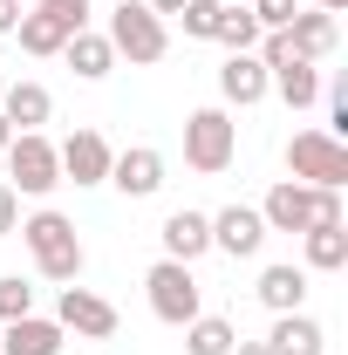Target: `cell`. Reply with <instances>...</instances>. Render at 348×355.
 <instances>
[{
    "label": "cell",
    "instance_id": "cell-1",
    "mask_svg": "<svg viewBox=\"0 0 348 355\" xmlns=\"http://www.w3.org/2000/svg\"><path fill=\"white\" fill-rule=\"evenodd\" d=\"M21 239H28V253H35V273L42 280H82V239H76V219H62L55 205H42V212H28V219L14 225Z\"/></svg>",
    "mask_w": 348,
    "mask_h": 355
},
{
    "label": "cell",
    "instance_id": "cell-2",
    "mask_svg": "<svg viewBox=\"0 0 348 355\" xmlns=\"http://www.w3.org/2000/svg\"><path fill=\"white\" fill-rule=\"evenodd\" d=\"M266 232H307V225H342V191H321V184H294L280 178L260 198Z\"/></svg>",
    "mask_w": 348,
    "mask_h": 355
},
{
    "label": "cell",
    "instance_id": "cell-3",
    "mask_svg": "<svg viewBox=\"0 0 348 355\" xmlns=\"http://www.w3.org/2000/svg\"><path fill=\"white\" fill-rule=\"evenodd\" d=\"M287 171H294V184L342 191V184H348V144L328 137V130H294V137H287Z\"/></svg>",
    "mask_w": 348,
    "mask_h": 355
},
{
    "label": "cell",
    "instance_id": "cell-4",
    "mask_svg": "<svg viewBox=\"0 0 348 355\" xmlns=\"http://www.w3.org/2000/svg\"><path fill=\"white\" fill-rule=\"evenodd\" d=\"M110 48H116V62H137V69H150V62H164V48H171V35H164V21L143 7V0H123L116 14H110Z\"/></svg>",
    "mask_w": 348,
    "mask_h": 355
},
{
    "label": "cell",
    "instance_id": "cell-5",
    "mask_svg": "<svg viewBox=\"0 0 348 355\" xmlns=\"http://www.w3.org/2000/svg\"><path fill=\"white\" fill-rule=\"evenodd\" d=\"M143 294H150V314H157V321H171V328H184V321H198V314H205L198 273H191L184 260H157L150 273H143Z\"/></svg>",
    "mask_w": 348,
    "mask_h": 355
},
{
    "label": "cell",
    "instance_id": "cell-6",
    "mask_svg": "<svg viewBox=\"0 0 348 355\" xmlns=\"http://www.w3.org/2000/svg\"><path fill=\"white\" fill-rule=\"evenodd\" d=\"M232 150H239V123H232L225 110H191V116H184V164H191V171L218 178L232 164Z\"/></svg>",
    "mask_w": 348,
    "mask_h": 355
},
{
    "label": "cell",
    "instance_id": "cell-7",
    "mask_svg": "<svg viewBox=\"0 0 348 355\" xmlns=\"http://www.w3.org/2000/svg\"><path fill=\"white\" fill-rule=\"evenodd\" d=\"M0 157H7L14 191H28V198H48V191L62 184V157H55V144H48L42 130H14V144H7Z\"/></svg>",
    "mask_w": 348,
    "mask_h": 355
},
{
    "label": "cell",
    "instance_id": "cell-8",
    "mask_svg": "<svg viewBox=\"0 0 348 355\" xmlns=\"http://www.w3.org/2000/svg\"><path fill=\"white\" fill-rule=\"evenodd\" d=\"M55 321H62V335H82V342H110L116 335V308L103 301V294H89V287H62V301H55Z\"/></svg>",
    "mask_w": 348,
    "mask_h": 355
},
{
    "label": "cell",
    "instance_id": "cell-9",
    "mask_svg": "<svg viewBox=\"0 0 348 355\" xmlns=\"http://www.w3.org/2000/svg\"><path fill=\"white\" fill-rule=\"evenodd\" d=\"M212 246L225 260H260V246H266L260 205H225V212H212Z\"/></svg>",
    "mask_w": 348,
    "mask_h": 355
},
{
    "label": "cell",
    "instance_id": "cell-10",
    "mask_svg": "<svg viewBox=\"0 0 348 355\" xmlns=\"http://www.w3.org/2000/svg\"><path fill=\"white\" fill-rule=\"evenodd\" d=\"M55 157H62V184H110V137L103 130H76L69 144H55Z\"/></svg>",
    "mask_w": 348,
    "mask_h": 355
},
{
    "label": "cell",
    "instance_id": "cell-11",
    "mask_svg": "<svg viewBox=\"0 0 348 355\" xmlns=\"http://www.w3.org/2000/svg\"><path fill=\"white\" fill-rule=\"evenodd\" d=\"M110 184H116L123 198H157V191H164V150H150V144L116 150V157H110Z\"/></svg>",
    "mask_w": 348,
    "mask_h": 355
},
{
    "label": "cell",
    "instance_id": "cell-12",
    "mask_svg": "<svg viewBox=\"0 0 348 355\" xmlns=\"http://www.w3.org/2000/svg\"><path fill=\"white\" fill-rule=\"evenodd\" d=\"M218 96L232 103V110H253V103H266L273 96V83H266V62L246 48V55H225V69H218Z\"/></svg>",
    "mask_w": 348,
    "mask_h": 355
},
{
    "label": "cell",
    "instance_id": "cell-13",
    "mask_svg": "<svg viewBox=\"0 0 348 355\" xmlns=\"http://www.w3.org/2000/svg\"><path fill=\"white\" fill-rule=\"evenodd\" d=\"M157 239H164V260H205V253H212V212H191V205H184V212H171V219L157 225Z\"/></svg>",
    "mask_w": 348,
    "mask_h": 355
},
{
    "label": "cell",
    "instance_id": "cell-14",
    "mask_svg": "<svg viewBox=\"0 0 348 355\" xmlns=\"http://www.w3.org/2000/svg\"><path fill=\"white\" fill-rule=\"evenodd\" d=\"M342 42V21L328 14V7H301L294 21H287V48L301 55V62H321V55H335Z\"/></svg>",
    "mask_w": 348,
    "mask_h": 355
},
{
    "label": "cell",
    "instance_id": "cell-15",
    "mask_svg": "<svg viewBox=\"0 0 348 355\" xmlns=\"http://www.w3.org/2000/svg\"><path fill=\"white\" fill-rule=\"evenodd\" d=\"M0 355H62V321H55V314L0 321Z\"/></svg>",
    "mask_w": 348,
    "mask_h": 355
},
{
    "label": "cell",
    "instance_id": "cell-16",
    "mask_svg": "<svg viewBox=\"0 0 348 355\" xmlns=\"http://www.w3.org/2000/svg\"><path fill=\"white\" fill-rule=\"evenodd\" d=\"M266 349H273V355H321V349H328V335H321V321H314L307 308H294V314H273Z\"/></svg>",
    "mask_w": 348,
    "mask_h": 355
},
{
    "label": "cell",
    "instance_id": "cell-17",
    "mask_svg": "<svg viewBox=\"0 0 348 355\" xmlns=\"http://www.w3.org/2000/svg\"><path fill=\"white\" fill-rule=\"evenodd\" d=\"M301 266L307 273H342L348 266V219L342 225H307L301 232Z\"/></svg>",
    "mask_w": 348,
    "mask_h": 355
},
{
    "label": "cell",
    "instance_id": "cell-18",
    "mask_svg": "<svg viewBox=\"0 0 348 355\" xmlns=\"http://www.w3.org/2000/svg\"><path fill=\"white\" fill-rule=\"evenodd\" d=\"M253 294H260V301H266L273 314H294V308L307 301V266H294V260L260 266V287H253Z\"/></svg>",
    "mask_w": 348,
    "mask_h": 355
},
{
    "label": "cell",
    "instance_id": "cell-19",
    "mask_svg": "<svg viewBox=\"0 0 348 355\" xmlns=\"http://www.w3.org/2000/svg\"><path fill=\"white\" fill-rule=\"evenodd\" d=\"M0 116H7L14 130H42L48 116H55V96H48L42 83H14L7 96H0Z\"/></svg>",
    "mask_w": 348,
    "mask_h": 355
},
{
    "label": "cell",
    "instance_id": "cell-20",
    "mask_svg": "<svg viewBox=\"0 0 348 355\" xmlns=\"http://www.w3.org/2000/svg\"><path fill=\"white\" fill-rule=\"evenodd\" d=\"M69 69L82 76V83H103L110 69H116V48H110V35H96V28H82V35H69Z\"/></svg>",
    "mask_w": 348,
    "mask_h": 355
},
{
    "label": "cell",
    "instance_id": "cell-21",
    "mask_svg": "<svg viewBox=\"0 0 348 355\" xmlns=\"http://www.w3.org/2000/svg\"><path fill=\"white\" fill-rule=\"evenodd\" d=\"M266 83L280 89L287 110H314L321 103V69L314 62H280V69H266Z\"/></svg>",
    "mask_w": 348,
    "mask_h": 355
},
{
    "label": "cell",
    "instance_id": "cell-22",
    "mask_svg": "<svg viewBox=\"0 0 348 355\" xmlns=\"http://www.w3.org/2000/svg\"><path fill=\"white\" fill-rule=\"evenodd\" d=\"M212 42L225 48V55H246V48L260 42V21H253V7H246V0H225V7H218Z\"/></svg>",
    "mask_w": 348,
    "mask_h": 355
},
{
    "label": "cell",
    "instance_id": "cell-23",
    "mask_svg": "<svg viewBox=\"0 0 348 355\" xmlns=\"http://www.w3.org/2000/svg\"><path fill=\"white\" fill-rule=\"evenodd\" d=\"M239 342V328L225 321V314H198V321H184V355H232Z\"/></svg>",
    "mask_w": 348,
    "mask_h": 355
},
{
    "label": "cell",
    "instance_id": "cell-24",
    "mask_svg": "<svg viewBox=\"0 0 348 355\" xmlns=\"http://www.w3.org/2000/svg\"><path fill=\"white\" fill-rule=\"evenodd\" d=\"M14 35H21V48H28V55H62V48H69V28H62L48 7H28Z\"/></svg>",
    "mask_w": 348,
    "mask_h": 355
},
{
    "label": "cell",
    "instance_id": "cell-25",
    "mask_svg": "<svg viewBox=\"0 0 348 355\" xmlns=\"http://www.w3.org/2000/svg\"><path fill=\"white\" fill-rule=\"evenodd\" d=\"M21 314H35V287L21 273H0V321H21Z\"/></svg>",
    "mask_w": 348,
    "mask_h": 355
},
{
    "label": "cell",
    "instance_id": "cell-26",
    "mask_svg": "<svg viewBox=\"0 0 348 355\" xmlns=\"http://www.w3.org/2000/svg\"><path fill=\"white\" fill-rule=\"evenodd\" d=\"M218 7H225V0H184V14H177V21H184V35H191V42H212Z\"/></svg>",
    "mask_w": 348,
    "mask_h": 355
},
{
    "label": "cell",
    "instance_id": "cell-27",
    "mask_svg": "<svg viewBox=\"0 0 348 355\" xmlns=\"http://www.w3.org/2000/svg\"><path fill=\"white\" fill-rule=\"evenodd\" d=\"M253 7V21H260V35H273V28H287L294 14H301V0H246Z\"/></svg>",
    "mask_w": 348,
    "mask_h": 355
},
{
    "label": "cell",
    "instance_id": "cell-28",
    "mask_svg": "<svg viewBox=\"0 0 348 355\" xmlns=\"http://www.w3.org/2000/svg\"><path fill=\"white\" fill-rule=\"evenodd\" d=\"M42 7L69 28V35H82V28H89V0H42Z\"/></svg>",
    "mask_w": 348,
    "mask_h": 355
},
{
    "label": "cell",
    "instance_id": "cell-29",
    "mask_svg": "<svg viewBox=\"0 0 348 355\" xmlns=\"http://www.w3.org/2000/svg\"><path fill=\"white\" fill-rule=\"evenodd\" d=\"M14 225H21V191H14V184H0V239H7Z\"/></svg>",
    "mask_w": 348,
    "mask_h": 355
},
{
    "label": "cell",
    "instance_id": "cell-30",
    "mask_svg": "<svg viewBox=\"0 0 348 355\" xmlns=\"http://www.w3.org/2000/svg\"><path fill=\"white\" fill-rule=\"evenodd\" d=\"M21 14H28L21 0H0V35H14V28H21Z\"/></svg>",
    "mask_w": 348,
    "mask_h": 355
},
{
    "label": "cell",
    "instance_id": "cell-31",
    "mask_svg": "<svg viewBox=\"0 0 348 355\" xmlns=\"http://www.w3.org/2000/svg\"><path fill=\"white\" fill-rule=\"evenodd\" d=\"M143 7H150L157 21H164V14H184V0H143Z\"/></svg>",
    "mask_w": 348,
    "mask_h": 355
},
{
    "label": "cell",
    "instance_id": "cell-32",
    "mask_svg": "<svg viewBox=\"0 0 348 355\" xmlns=\"http://www.w3.org/2000/svg\"><path fill=\"white\" fill-rule=\"evenodd\" d=\"M232 355H273L266 342H232Z\"/></svg>",
    "mask_w": 348,
    "mask_h": 355
},
{
    "label": "cell",
    "instance_id": "cell-33",
    "mask_svg": "<svg viewBox=\"0 0 348 355\" xmlns=\"http://www.w3.org/2000/svg\"><path fill=\"white\" fill-rule=\"evenodd\" d=\"M301 7H328V14H342L348 0H301Z\"/></svg>",
    "mask_w": 348,
    "mask_h": 355
},
{
    "label": "cell",
    "instance_id": "cell-34",
    "mask_svg": "<svg viewBox=\"0 0 348 355\" xmlns=\"http://www.w3.org/2000/svg\"><path fill=\"white\" fill-rule=\"evenodd\" d=\"M7 144H14V123H7V116H0V150H7Z\"/></svg>",
    "mask_w": 348,
    "mask_h": 355
}]
</instances>
